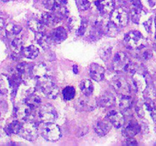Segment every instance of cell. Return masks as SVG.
Masks as SVG:
<instances>
[{"label":"cell","instance_id":"28","mask_svg":"<svg viewBox=\"0 0 156 146\" xmlns=\"http://www.w3.org/2000/svg\"><path fill=\"white\" fill-rule=\"evenodd\" d=\"M117 27H118L117 25H115L113 22L110 21L104 26L103 32L109 37H115L119 32V30H118Z\"/></svg>","mask_w":156,"mask_h":146},{"label":"cell","instance_id":"37","mask_svg":"<svg viewBox=\"0 0 156 146\" xmlns=\"http://www.w3.org/2000/svg\"><path fill=\"white\" fill-rule=\"evenodd\" d=\"M126 144H127V145H136V144H138V143L133 138H128V139L126 141Z\"/></svg>","mask_w":156,"mask_h":146},{"label":"cell","instance_id":"41","mask_svg":"<svg viewBox=\"0 0 156 146\" xmlns=\"http://www.w3.org/2000/svg\"><path fill=\"white\" fill-rule=\"evenodd\" d=\"M73 68V72H74L75 74L78 73V69H77V66H76V65H74Z\"/></svg>","mask_w":156,"mask_h":146},{"label":"cell","instance_id":"17","mask_svg":"<svg viewBox=\"0 0 156 146\" xmlns=\"http://www.w3.org/2000/svg\"><path fill=\"white\" fill-rule=\"evenodd\" d=\"M111 125L108 120H100L95 123L94 130L99 136H105L110 131Z\"/></svg>","mask_w":156,"mask_h":146},{"label":"cell","instance_id":"12","mask_svg":"<svg viewBox=\"0 0 156 146\" xmlns=\"http://www.w3.org/2000/svg\"><path fill=\"white\" fill-rule=\"evenodd\" d=\"M95 5L101 14L107 15L114 9L115 2L114 0H97Z\"/></svg>","mask_w":156,"mask_h":146},{"label":"cell","instance_id":"19","mask_svg":"<svg viewBox=\"0 0 156 146\" xmlns=\"http://www.w3.org/2000/svg\"><path fill=\"white\" fill-rule=\"evenodd\" d=\"M67 38V32L66 30L62 27H58L53 30L51 34V39L55 43H61Z\"/></svg>","mask_w":156,"mask_h":146},{"label":"cell","instance_id":"26","mask_svg":"<svg viewBox=\"0 0 156 146\" xmlns=\"http://www.w3.org/2000/svg\"><path fill=\"white\" fill-rule=\"evenodd\" d=\"M12 88L9 78L5 75H0V92L2 94H7Z\"/></svg>","mask_w":156,"mask_h":146},{"label":"cell","instance_id":"27","mask_svg":"<svg viewBox=\"0 0 156 146\" xmlns=\"http://www.w3.org/2000/svg\"><path fill=\"white\" fill-rule=\"evenodd\" d=\"M22 27L19 25H15V24H9L5 27V33H6L7 37L11 38V37L18 35L22 31Z\"/></svg>","mask_w":156,"mask_h":146},{"label":"cell","instance_id":"14","mask_svg":"<svg viewBox=\"0 0 156 146\" xmlns=\"http://www.w3.org/2000/svg\"><path fill=\"white\" fill-rule=\"evenodd\" d=\"M89 73L92 79H94V81H100L104 78L105 69L99 64L92 63L90 65Z\"/></svg>","mask_w":156,"mask_h":146},{"label":"cell","instance_id":"23","mask_svg":"<svg viewBox=\"0 0 156 146\" xmlns=\"http://www.w3.org/2000/svg\"><path fill=\"white\" fill-rule=\"evenodd\" d=\"M28 26L35 34H37V33H43L44 31V25L42 24V22L37 20V19H30L28 22Z\"/></svg>","mask_w":156,"mask_h":146},{"label":"cell","instance_id":"40","mask_svg":"<svg viewBox=\"0 0 156 146\" xmlns=\"http://www.w3.org/2000/svg\"><path fill=\"white\" fill-rule=\"evenodd\" d=\"M5 20H4L3 18H0V31L5 28Z\"/></svg>","mask_w":156,"mask_h":146},{"label":"cell","instance_id":"25","mask_svg":"<svg viewBox=\"0 0 156 146\" xmlns=\"http://www.w3.org/2000/svg\"><path fill=\"white\" fill-rule=\"evenodd\" d=\"M80 88L84 95H87V96L92 95L93 91H94V85H93L92 81L90 79H83L80 82Z\"/></svg>","mask_w":156,"mask_h":146},{"label":"cell","instance_id":"22","mask_svg":"<svg viewBox=\"0 0 156 146\" xmlns=\"http://www.w3.org/2000/svg\"><path fill=\"white\" fill-rule=\"evenodd\" d=\"M22 53L25 57L30 59H34L38 56L39 50L35 46H29L22 49Z\"/></svg>","mask_w":156,"mask_h":146},{"label":"cell","instance_id":"5","mask_svg":"<svg viewBox=\"0 0 156 146\" xmlns=\"http://www.w3.org/2000/svg\"><path fill=\"white\" fill-rule=\"evenodd\" d=\"M37 114L39 119L43 123H51L55 121L58 117V114L55 107L49 104L40 106Z\"/></svg>","mask_w":156,"mask_h":146},{"label":"cell","instance_id":"30","mask_svg":"<svg viewBox=\"0 0 156 146\" xmlns=\"http://www.w3.org/2000/svg\"><path fill=\"white\" fill-rule=\"evenodd\" d=\"M119 98V107L124 111L128 110L133 105V99L129 95H120Z\"/></svg>","mask_w":156,"mask_h":146},{"label":"cell","instance_id":"33","mask_svg":"<svg viewBox=\"0 0 156 146\" xmlns=\"http://www.w3.org/2000/svg\"><path fill=\"white\" fill-rule=\"evenodd\" d=\"M111 53H112V47L109 45H104L103 46L102 48H100V56L102 59L104 61H106L110 56Z\"/></svg>","mask_w":156,"mask_h":146},{"label":"cell","instance_id":"32","mask_svg":"<svg viewBox=\"0 0 156 146\" xmlns=\"http://www.w3.org/2000/svg\"><path fill=\"white\" fill-rule=\"evenodd\" d=\"M11 47L15 53H19L22 52L23 49V42L20 38H14L11 43Z\"/></svg>","mask_w":156,"mask_h":146},{"label":"cell","instance_id":"8","mask_svg":"<svg viewBox=\"0 0 156 146\" xmlns=\"http://www.w3.org/2000/svg\"><path fill=\"white\" fill-rule=\"evenodd\" d=\"M110 21L118 27H125L129 22L128 13L121 7L115 8L111 12Z\"/></svg>","mask_w":156,"mask_h":146},{"label":"cell","instance_id":"18","mask_svg":"<svg viewBox=\"0 0 156 146\" xmlns=\"http://www.w3.org/2000/svg\"><path fill=\"white\" fill-rule=\"evenodd\" d=\"M48 71L49 70L47 65L44 63L41 62V63L36 64L35 65L32 67L31 73H32L33 76L34 78L39 79V78L48 75Z\"/></svg>","mask_w":156,"mask_h":146},{"label":"cell","instance_id":"15","mask_svg":"<svg viewBox=\"0 0 156 146\" xmlns=\"http://www.w3.org/2000/svg\"><path fill=\"white\" fill-rule=\"evenodd\" d=\"M97 104L102 107L109 108L115 105V98L113 95L109 92H104L102 94L97 101Z\"/></svg>","mask_w":156,"mask_h":146},{"label":"cell","instance_id":"31","mask_svg":"<svg viewBox=\"0 0 156 146\" xmlns=\"http://www.w3.org/2000/svg\"><path fill=\"white\" fill-rule=\"evenodd\" d=\"M62 94L63 97L66 101H70V100L74 98L75 95H76V91H75L74 88L72 87V86H67L63 90Z\"/></svg>","mask_w":156,"mask_h":146},{"label":"cell","instance_id":"4","mask_svg":"<svg viewBox=\"0 0 156 146\" xmlns=\"http://www.w3.org/2000/svg\"><path fill=\"white\" fill-rule=\"evenodd\" d=\"M18 134L25 139L33 141L37 138L38 129L31 121H25V123H22L20 130Z\"/></svg>","mask_w":156,"mask_h":146},{"label":"cell","instance_id":"10","mask_svg":"<svg viewBox=\"0 0 156 146\" xmlns=\"http://www.w3.org/2000/svg\"><path fill=\"white\" fill-rule=\"evenodd\" d=\"M108 121L116 129H119L124 125L125 119H124L123 115L121 112L115 110H112L107 114Z\"/></svg>","mask_w":156,"mask_h":146},{"label":"cell","instance_id":"21","mask_svg":"<svg viewBox=\"0 0 156 146\" xmlns=\"http://www.w3.org/2000/svg\"><path fill=\"white\" fill-rule=\"evenodd\" d=\"M25 104L35 110L41 105V98H40L39 95H36V94L31 93L25 98Z\"/></svg>","mask_w":156,"mask_h":146},{"label":"cell","instance_id":"36","mask_svg":"<svg viewBox=\"0 0 156 146\" xmlns=\"http://www.w3.org/2000/svg\"><path fill=\"white\" fill-rule=\"evenodd\" d=\"M43 4L46 8L53 11L54 7H55V0H44Z\"/></svg>","mask_w":156,"mask_h":146},{"label":"cell","instance_id":"34","mask_svg":"<svg viewBox=\"0 0 156 146\" xmlns=\"http://www.w3.org/2000/svg\"><path fill=\"white\" fill-rule=\"evenodd\" d=\"M77 8L81 11L87 10L90 6V3L88 0H75Z\"/></svg>","mask_w":156,"mask_h":146},{"label":"cell","instance_id":"13","mask_svg":"<svg viewBox=\"0 0 156 146\" xmlns=\"http://www.w3.org/2000/svg\"><path fill=\"white\" fill-rule=\"evenodd\" d=\"M41 22L44 25L52 28L55 27L61 22V18L59 15L57 13H51V12H45L41 15Z\"/></svg>","mask_w":156,"mask_h":146},{"label":"cell","instance_id":"29","mask_svg":"<svg viewBox=\"0 0 156 146\" xmlns=\"http://www.w3.org/2000/svg\"><path fill=\"white\" fill-rule=\"evenodd\" d=\"M21 126L22 123L19 121H13L11 123L8 125L5 128V132L8 135H11V134H18L19 133V130H20Z\"/></svg>","mask_w":156,"mask_h":146},{"label":"cell","instance_id":"2","mask_svg":"<svg viewBox=\"0 0 156 146\" xmlns=\"http://www.w3.org/2000/svg\"><path fill=\"white\" fill-rule=\"evenodd\" d=\"M38 131L42 137L50 141H55L61 138V132L60 127L54 123H42L38 128Z\"/></svg>","mask_w":156,"mask_h":146},{"label":"cell","instance_id":"42","mask_svg":"<svg viewBox=\"0 0 156 146\" xmlns=\"http://www.w3.org/2000/svg\"><path fill=\"white\" fill-rule=\"evenodd\" d=\"M154 24H155V27H156V16H155V18H154Z\"/></svg>","mask_w":156,"mask_h":146},{"label":"cell","instance_id":"9","mask_svg":"<svg viewBox=\"0 0 156 146\" xmlns=\"http://www.w3.org/2000/svg\"><path fill=\"white\" fill-rule=\"evenodd\" d=\"M91 96L80 97L75 103V107L78 111H92L96 108L97 105V101L94 98H90Z\"/></svg>","mask_w":156,"mask_h":146},{"label":"cell","instance_id":"1","mask_svg":"<svg viewBox=\"0 0 156 146\" xmlns=\"http://www.w3.org/2000/svg\"><path fill=\"white\" fill-rule=\"evenodd\" d=\"M124 44L130 50H141L146 46V40L138 31H131L126 34Z\"/></svg>","mask_w":156,"mask_h":146},{"label":"cell","instance_id":"20","mask_svg":"<svg viewBox=\"0 0 156 146\" xmlns=\"http://www.w3.org/2000/svg\"><path fill=\"white\" fill-rule=\"evenodd\" d=\"M133 82L136 89L139 91H142L146 88V81L140 73L135 71L133 75Z\"/></svg>","mask_w":156,"mask_h":146},{"label":"cell","instance_id":"16","mask_svg":"<svg viewBox=\"0 0 156 146\" xmlns=\"http://www.w3.org/2000/svg\"><path fill=\"white\" fill-rule=\"evenodd\" d=\"M140 132V126L136 120H130L122 129V134L127 138H133Z\"/></svg>","mask_w":156,"mask_h":146},{"label":"cell","instance_id":"38","mask_svg":"<svg viewBox=\"0 0 156 146\" xmlns=\"http://www.w3.org/2000/svg\"><path fill=\"white\" fill-rule=\"evenodd\" d=\"M151 53L149 51V50H147V51L144 52L143 53H142V57L144 58L145 59H149L150 57H151Z\"/></svg>","mask_w":156,"mask_h":146},{"label":"cell","instance_id":"43","mask_svg":"<svg viewBox=\"0 0 156 146\" xmlns=\"http://www.w3.org/2000/svg\"><path fill=\"white\" fill-rule=\"evenodd\" d=\"M4 1H11V0H4Z\"/></svg>","mask_w":156,"mask_h":146},{"label":"cell","instance_id":"24","mask_svg":"<svg viewBox=\"0 0 156 146\" xmlns=\"http://www.w3.org/2000/svg\"><path fill=\"white\" fill-rule=\"evenodd\" d=\"M36 40L37 43L44 50L49 49L51 46V38H48L47 36L44 34V33H37L36 34Z\"/></svg>","mask_w":156,"mask_h":146},{"label":"cell","instance_id":"39","mask_svg":"<svg viewBox=\"0 0 156 146\" xmlns=\"http://www.w3.org/2000/svg\"><path fill=\"white\" fill-rule=\"evenodd\" d=\"M151 115L152 117L153 120L156 123V107H154L152 108V110L151 111Z\"/></svg>","mask_w":156,"mask_h":146},{"label":"cell","instance_id":"11","mask_svg":"<svg viewBox=\"0 0 156 146\" xmlns=\"http://www.w3.org/2000/svg\"><path fill=\"white\" fill-rule=\"evenodd\" d=\"M16 117L22 121H31L34 118V109L26 104L20 106L16 111Z\"/></svg>","mask_w":156,"mask_h":146},{"label":"cell","instance_id":"7","mask_svg":"<svg viewBox=\"0 0 156 146\" xmlns=\"http://www.w3.org/2000/svg\"><path fill=\"white\" fill-rule=\"evenodd\" d=\"M111 86L119 95H129L130 87L126 78L122 76H115L111 80Z\"/></svg>","mask_w":156,"mask_h":146},{"label":"cell","instance_id":"6","mask_svg":"<svg viewBox=\"0 0 156 146\" xmlns=\"http://www.w3.org/2000/svg\"><path fill=\"white\" fill-rule=\"evenodd\" d=\"M130 63L131 62L128 56L123 52L115 53L112 59V67L116 71H127Z\"/></svg>","mask_w":156,"mask_h":146},{"label":"cell","instance_id":"3","mask_svg":"<svg viewBox=\"0 0 156 146\" xmlns=\"http://www.w3.org/2000/svg\"><path fill=\"white\" fill-rule=\"evenodd\" d=\"M37 84L47 98L50 99H55L58 96L59 93V89L51 77L49 75L39 78Z\"/></svg>","mask_w":156,"mask_h":146},{"label":"cell","instance_id":"35","mask_svg":"<svg viewBox=\"0 0 156 146\" xmlns=\"http://www.w3.org/2000/svg\"><path fill=\"white\" fill-rule=\"evenodd\" d=\"M87 28V19H82L81 24H80L77 31L78 35L83 36L86 31Z\"/></svg>","mask_w":156,"mask_h":146}]
</instances>
